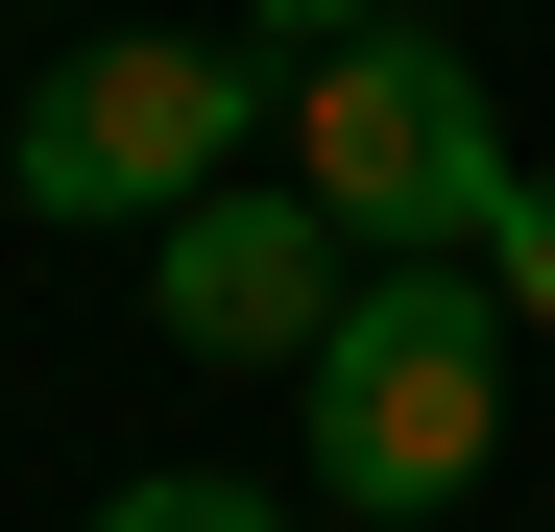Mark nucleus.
I'll use <instances>...</instances> for the list:
<instances>
[{
	"label": "nucleus",
	"mask_w": 555,
	"mask_h": 532,
	"mask_svg": "<svg viewBox=\"0 0 555 532\" xmlns=\"http://www.w3.org/2000/svg\"><path fill=\"white\" fill-rule=\"evenodd\" d=\"M0 218H25V194H0Z\"/></svg>",
	"instance_id": "obj_8"
},
{
	"label": "nucleus",
	"mask_w": 555,
	"mask_h": 532,
	"mask_svg": "<svg viewBox=\"0 0 555 532\" xmlns=\"http://www.w3.org/2000/svg\"><path fill=\"white\" fill-rule=\"evenodd\" d=\"M98 532H291V508H266V484H121Z\"/></svg>",
	"instance_id": "obj_6"
},
{
	"label": "nucleus",
	"mask_w": 555,
	"mask_h": 532,
	"mask_svg": "<svg viewBox=\"0 0 555 532\" xmlns=\"http://www.w3.org/2000/svg\"><path fill=\"white\" fill-rule=\"evenodd\" d=\"M242 122H266L242 49H194V25H98V49L25 98L0 194H25V218H194L218 169H242Z\"/></svg>",
	"instance_id": "obj_3"
},
{
	"label": "nucleus",
	"mask_w": 555,
	"mask_h": 532,
	"mask_svg": "<svg viewBox=\"0 0 555 532\" xmlns=\"http://www.w3.org/2000/svg\"><path fill=\"white\" fill-rule=\"evenodd\" d=\"M483 291H507V315L555 339V194H531V169H507V218H483Z\"/></svg>",
	"instance_id": "obj_5"
},
{
	"label": "nucleus",
	"mask_w": 555,
	"mask_h": 532,
	"mask_svg": "<svg viewBox=\"0 0 555 532\" xmlns=\"http://www.w3.org/2000/svg\"><path fill=\"white\" fill-rule=\"evenodd\" d=\"M266 49H362V25H435V0H242Z\"/></svg>",
	"instance_id": "obj_7"
},
{
	"label": "nucleus",
	"mask_w": 555,
	"mask_h": 532,
	"mask_svg": "<svg viewBox=\"0 0 555 532\" xmlns=\"http://www.w3.org/2000/svg\"><path fill=\"white\" fill-rule=\"evenodd\" d=\"M145 291H169V339H194V364H314L338 339V291H362V242L314 218V194H218L194 218H145Z\"/></svg>",
	"instance_id": "obj_4"
},
{
	"label": "nucleus",
	"mask_w": 555,
	"mask_h": 532,
	"mask_svg": "<svg viewBox=\"0 0 555 532\" xmlns=\"http://www.w3.org/2000/svg\"><path fill=\"white\" fill-rule=\"evenodd\" d=\"M291 194L362 266H435V242L507 218V122H483V73H459V25H362V49L291 73Z\"/></svg>",
	"instance_id": "obj_2"
},
{
	"label": "nucleus",
	"mask_w": 555,
	"mask_h": 532,
	"mask_svg": "<svg viewBox=\"0 0 555 532\" xmlns=\"http://www.w3.org/2000/svg\"><path fill=\"white\" fill-rule=\"evenodd\" d=\"M507 291H483V242H435V266H362L338 291V339L291 364V411H314V484L338 508H459L483 484V435H507Z\"/></svg>",
	"instance_id": "obj_1"
}]
</instances>
